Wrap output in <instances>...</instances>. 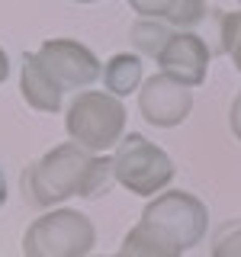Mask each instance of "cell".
Here are the masks:
<instances>
[{
    "instance_id": "cell-9",
    "label": "cell",
    "mask_w": 241,
    "mask_h": 257,
    "mask_svg": "<svg viewBox=\"0 0 241 257\" xmlns=\"http://www.w3.org/2000/svg\"><path fill=\"white\" fill-rule=\"evenodd\" d=\"M20 93H23V100H26L36 112H52V116H55V112H61V106H64L61 84L42 68V61H39L36 52H26V55H23Z\"/></svg>"
},
{
    "instance_id": "cell-1",
    "label": "cell",
    "mask_w": 241,
    "mask_h": 257,
    "mask_svg": "<svg viewBox=\"0 0 241 257\" xmlns=\"http://www.w3.org/2000/svg\"><path fill=\"white\" fill-rule=\"evenodd\" d=\"M90 161V151H84L74 142H61L48 148L42 158L23 167L20 193L36 209H58L71 196H77V183L84 174V164Z\"/></svg>"
},
{
    "instance_id": "cell-12",
    "label": "cell",
    "mask_w": 241,
    "mask_h": 257,
    "mask_svg": "<svg viewBox=\"0 0 241 257\" xmlns=\"http://www.w3.org/2000/svg\"><path fill=\"white\" fill-rule=\"evenodd\" d=\"M112 187H116L112 155H90V161L84 164V174H80V183H77V196L80 199H100Z\"/></svg>"
},
{
    "instance_id": "cell-4",
    "label": "cell",
    "mask_w": 241,
    "mask_h": 257,
    "mask_svg": "<svg viewBox=\"0 0 241 257\" xmlns=\"http://www.w3.org/2000/svg\"><path fill=\"white\" fill-rule=\"evenodd\" d=\"M148 228H155L164 241H171L177 251H190L209 231V212L203 199L187 190H161L142 209V219Z\"/></svg>"
},
{
    "instance_id": "cell-5",
    "label": "cell",
    "mask_w": 241,
    "mask_h": 257,
    "mask_svg": "<svg viewBox=\"0 0 241 257\" xmlns=\"http://www.w3.org/2000/svg\"><path fill=\"white\" fill-rule=\"evenodd\" d=\"M112 164H116V183L142 199L158 196L174 180L171 155L151 139H145L142 132L123 135V142L116 145V155H112Z\"/></svg>"
},
{
    "instance_id": "cell-3",
    "label": "cell",
    "mask_w": 241,
    "mask_h": 257,
    "mask_svg": "<svg viewBox=\"0 0 241 257\" xmlns=\"http://www.w3.org/2000/svg\"><path fill=\"white\" fill-rule=\"evenodd\" d=\"M96 228L80 209L58 206L23 231V257H90Z\"/></svg>"
},
{
    "instance_id": "cell-2",
    "label": "cell",
    "mask_w": 241,
    "mask_h": 257,
    "mask_svg": "<svg viewBox=\"0 0 241 257\" xmlns=\"http://www.w3.org/2000/svg\"><path fill=\"white\" fill-rule=\"evenodd\" d=\"M64 132L90 155L109 151L126 135V106L109 90H80L64 109Z\"/></svg>"
},
{
    "instance_id": "cell-18",
    "label": "cell",
    "mask_w": 241,
    "mask_h": 257,
    "mask_svg": "<svg viewBox=\"0 0 241 257\" xmlns=\"http://www.w3.org/2000/svg\"><path fill=\"white\" fill-rule=\"evenodd\" d=\"M7 77H10V58H7V52L0 48V84H4Z\"/></svg>"
},
{
    "instance_id": "cell-8",
    "label": "cell",
    "mask_w": 241,
    "mask_h": 257,
    "mask_svg": "<svg viewBox=\"0 0 241 257\" xmlns=\"http://www.w3.org/2000/svg\"><path fill=\"white\" fill-rule=\"evenodd\" d=\"M209 61H212V45L196 32H174L167 42L164 55L158 58V71L167 77L180 80L187 87H199L209 74Z\"/></svg>"
},
{
    "instance_id": "cell-14",
    "label": "cell",
    "mask_w": 241,
    "mask_h": 257,
    "mask_svg": "<svg viewBox=\"0 0 241 257\" xmlns=\"http://www.w3.org/2000/svg\"><path fill=\"white\" fill-rule=\"evenodd\" d=\"M219 52L228 55L235 71H241V10L219 13Z\"/></svg>"
},
{
    "instance_id": "cell-7",
    "label": "cell",
    "mask_w": 241,
    "mask_h": 257,
    "mask_svg": "<svg viewBox=\"0 0 241 257\" xmlns=\"http://www.w3.org/2000/svg\"><path fill=\"white\" fill-rule=\"evenodd\" d=\"M139 112L148 125L174 128L193 112V87L167 77L164 71L145 77L139 90Z\"/></svg>"
},
{
    "instance_id": "cell-20",
    "label": "cell",
    "mask_w": 241,
    "mask_h": 257,
    "mask_svg": "<svg viewBox=\"0 0 241 257\" xmlns=\"http://www.w3.org/2000/svg\"><path fill=\"white\" fill-rule=\"evenodd\" d=\"M74 4H96V0H74Z\"/></svg>"
},
{
    "instance_id": "cell-17",
    "label": "cell",
    "mask_w": 241,
    "mask_h": 257,
    "mask_svg": "<svg viewBox=\"0 0 241 257\" xmlns=\"http://www.w3.org/2000/svg\"><path fill=\"white\" fill-rule=\"evenodd\" d=\"M228 128H231V135L241 142V93L231 100V109H228Z\"/></svg>"
},
{
    "instance_id": "cell-16",
    "label": "cell",
    "mask_w": 241,
    "mask_h": 257,
    "mask_svg": "<svg viewBox=\"0 0 241 257\" xmlns=\"http://www.w3.org/2000/svg\"><path fill=\"white\" fill-rule=\"evenodd\" d=\"M139 16H148V20H164L167 10H171L174 0H126Z\"/></svg>"
},
{
    "instance_id": "cell-6",
    "label": "cell",
    "mask_w": 241,
    "mask_h": 257,
    "mask_svg": "<svg viewBox=\"0 0 241 257\" xmlns=\"http://www.w3.org/2000/svg\"><path fill=\"white\" fill-rule=\"evenodd\" d=\"M39 61L42 68L61 84V90H87L93 80H103L100 58L77 39H45L39 45Z\"/></svg>"
},
{
    "instance_id": "cell-11",
    "label": "cell",
    "mask_w": 241,
    "mask_h": 257,
    "mask_svg": "<svg viewBox=\"0 0 241 257\" xmlns=\"http://www.w3.org/2000/svg\"><path fill=\"white\" fill-rule=\"evenodd\" d=\"M174 26H167L164 20H148V16H139V20L132 23V29H129V42H132V48L139 55H145V58H161L164 55L167 42L174 39Z\"/></svg>"
},
{
    "instance_id": "cell-21",
    "label": "cell",
    "mask_w": 241,
    "mask_h": 257,
    "mask_svg": "<svg viewBox=\"0 0 241 257\" xmlns=\"http://www.w3.org/2000/svg\"><path fill=\"white\" fill-rule=\"evenodd\" d=\"M238 4H241V0H238Z\"/></svg>"
},
{
    "instance_id": "cell-13",
    "label": "cell",
    "mask_w": 241,
    "mask_h": 257,
    "mask_svg": "<svg viewBox=\"0 0 241 257\" xmlns=\"http://www.w3.org/2000/svg\"><path fill=\"white\" fill-rule=\"evenodd\" d=\"M206 16H209L206 0H174L167 16H164V23L174 26L177 32H193V26H199Z\"/></svg>"
},
{
    "instance_id": "cell-15",
    "label": "cell",
    "mask_w": 241,
    "mask_h": 257,
    "mask_svg": "<svg viewBox=\"0 0 241 257\" xmlns=\"http://www.w3.org/2000/svg\"><path fill=\"white\" fill-rule=\"evenodd\" d=\"M209 257H241V222H225L212 231Z\"/></svg>"
},
{
    "instance_id": "cell-10",
    "label": "cell",
    "mask_w": 241,
    "mask_h": 257,
    "mask_svg": "<svg viewBox=\"0 0 241 257\" xmlns=\"http://www.w3.org/2000/svg\"><path fill=\"white\" fill-rule=\"evenodd\" d=\"M103 84L112 96H129L135 90H142L145 84V64L142 55L135 52H123V55H112L103 68Z\"/></svg>"
},
{
    "instance_id": "cell-19",
    "label": "cell",
    "mask_w": 241,
    "mask_h": 257,
    "mask_svg": "<svg viewBox=\"0 0 241 257\" xmlns=\"http://www.w3.org/2000/svg\"><path fill=\"white\" fill-rule=\"evenodd\" d=\"M7 203V177H4V167H0V209Z\"/></svg>"
}]
</instances>
